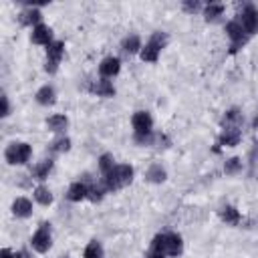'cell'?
<instances>
[{
    "mask_svg": "<svg viewBox=\"0 0 258 258\" xmlns=\"http://www.w3.org/2000/svg\"><path fill=\"white\" fill-rule=\"evenodd\" d=\"M12 214L16 218H28V216H32V202L28 198H16L12 202Z\"/></svg>",
    "mask_w": 258,
    "mask_h": 258,
    "instance_id": "cell-16",
    "label": "cell"
},
{
    "mask_svg": "<svg viewBox=\"0 0 258 258\" xmlns=\"http://www.w3.org/2000/svg\"><path fill=\"white\" fill-rule=\"evenodd\" d=\"M30 40L34 42V44H44V46H48L50 42H52V30H50V26H46V24H38V26H34L32 28V32H30Z\"/></svg>",
    "mask_w": 258,
    "mask_h": 258,
    "instance_id": "cell-11",
    "label": "cell"
},
{
    "mask_svg": "<svg viewBox=\"0 0 258 258\" xmlns=\"http://www.w3.org/2000/svg\"><path fill=\"white\" fill-rule=\"evenodd\" d=\"M60 258H69V256H60Z\"/></svg>",
    "mask_w": 258,
    "mask_h": 258,
    "instance_id": "cell-36",
    "label": "cell"
},
{
    "mask_svg": "<svg viewBox=\"0 0 258 258\" xmlns=\"http://www.w3.org/2000/svg\"><path fill=\"white\" fill-rule=\"evenodd\" d=\"M105 185L101 187V185H89V198L87 200H91V202H101L103 200V196H105Z\"/></svg>",
    "mask_w": 258,
    "mask_h": 258,
    "instance_id": "cell-30",
    "label": "cell"
},
{
    "mask_svg": "<svg viewBox=\"0 0 258 258\" xmlns=\"http://www.w3.org/2000/svg\"><path fill=\"white\" fill-rule=\"evenodd\" d=\"M181 252H183L181 236L175 232H163L151 240L145 258H167V256H179Z\"/></svg>",
    "mask_w": 258,
    "mask_h": 258,
    "instance_id": "cell-1",
    "label": "cell"
},
{
    "mask_svg": "<svg viewBox=\"0 0 258 258\" xmlns=\"http://www.w3.org/2000/svg\"><path fill=\"white\" fill-rule=\"evenodd\" d=\"M34 99H36L38 105H54V101H56V91H54V87L44 85V87H40V89L36 91Z\"/></svg>",
    "mask_w": 258,
    "mask_h": 258,
    "instance_id": "cell-18",
    "label": "cell"
},
{
    "mask_svg": "<svg viewBox=\"0 0 258 258\" xmlns=\"http://www.w3.org/2000/svg\"><path fill=\"white\" fill-rule=\"evenodd\" d=\"M181 6H183V10H185V12H198V10H202V4H200V2H196V0H194V2H191V0H185Z\"/></svg>",
    "mask_w": 258,
    "mask_h": 258,
    "instance_id": "cell-31",
    "label": "cell"
},
{
    "mask_svg": "<svg viewBox=\"0 0 258 258\" xmlns=\"http://www.w3.org/2000/svg\"><path fill=\"white\" fill-rule=\"evenodd\" d=\"M18 20H20V24H24V26H38L40 24V20H42V14H40V10L36 8V6H28V8H24L20 14H18Z\"/></svg>",
    "mask_w": 258,
    "mask_h": 258,
    "instance_id": "cell-13",
    "label": "cell"
},
{
    "mask_svg": "<svg viewBox=\"0 0 258 258\" xmlns=\"http://www.w3.org/2000/svg\"><path fill=\"white\" fill-rule=\"evenodd\" d=\"M121 48H123V52H127V54H135V52H141V38L137 36V34H129V36H125L123 38V42H121Z\"/></svg>",
    "mask_w": 258,
    "mask_h": 258,
    "instance_id": "cell-19",
    "label": "cell"
},
{
    "mask_svg": "<svg viewBox=\"0 0 258 258\" xmlns=\"http://www.w3.org/2000/svg\"><path fill=\"white\" fill-rule=\"evenodd\" d=\"M83 258H105V250H103L101 242H99V240H91V242L85 246Z\"/></svg>",
    "mask_w": 258,
    "mask_h": 258,
    "instance_id": "cell-24",
    "label": "cell"
},
{
    "mask_svg": "<svg viewBox=\"0 0 258 258\" xmlns=\"http://www.w3.org/2000/svg\"><path fill=\"white\" fill-rule=\"evenodd\" d=\"M89 198V185L85 181H75L69 185L67 189V200L71 202H81V200H87Z\"/></svg>",
    "mask_w": 258,
    "mask_h": 258,
    "instance_id": "cell-15",
    "label": "cell"
},
{
    "mask_svg": "<svg viewBox=\"0 0 258 258\" xmlns=\"http://www.w3.org/2000/svg\"><path fill=\"white\" fill-rule=\"evenodd\" d=\"M32 196H34V200L40 206H50L52 204V194H50V189L46 185H36L34 191H32Z\"/></svg>",
    "mask_w": 258,
    "mask_h": 258,
    "instance_id": "cell-25",
    "label": "cell"
},
{
    "mask_svg": "<svg viewBox=\"0 0 258 258\" xmlns=\"http://www.w3.org/2000/svg\"><path fill=\"white\" fill-rule=\"evenodd\" d=\"M252 129H254V131H258V113H256V117L252 119Z\"/></svg>",
    "mask_w": 258,
    "mask_h": 258,
    "instance_id": "cell-34",
    "label": "cell"
},
{
    "mask_svg": "<svg viewBox=\"0 0 258 258\" xmlns=\"http://www.w3.org/2000/svg\"><path fill=\"white\" fill-rule=\"evenodd\" d=\"M46 127L48 131H54V133H64V129L69 127V119L64 115H50L46 119Z\"/></svg>",
    "mask_w": 258,
    "mask_h": 258,
    "instance_id": "cell-20",
    "label": "cell"
},
{
    "mask_svg": "<svg viewBox=\"0 0 258 258\" xmlns=\"http://www.w3.org/2000/svg\"><path fill=\"white\" fill-rule=\"evenodd\" d=\"M32 155V147L24 141H12L4 149V159L8 165H24Z\"/></svg>",
    "mask_w": 258,
    "mask_h": 258,
    "instance_id": "cell-4",
    "label": "cell"
},
{
    "mask_svg": "<svg viewBox=\"0 0 258 258\" xmlns=\"http://www.w3.org/2000/svg\"><path fill=\"white\" fill-rule=\"evenodd\" d=\"M242 123H244V115L236 107L228 109L222 117V127H242Z\"/></svg>",
    "mask_w": 258,
    "mask_h": 258,
    "instance_id": "cell-17",
    "label": "cell"
},
{
    "mask_svg": "<svg viewBox=\"0 0 258 258\" xmlns=\"http://www.w3.org/2000/svg\"><path fill=\"white\" fill-rule=\"evenodd\" d=\"M240 169H242V159H240V157H230V159L224 163L226 175H236Z\"/></svg>",
    "mask_w": 258,
    "mask_h": 258,
    "instance_id": "cell-29",
    "label": "cell"
},
{
    "mask_svg": "<svg viewBox=\"0 0 258 258\" xmlns=\"http://www.w3.org/2000/svg\"><path fill=\"white\" fill-rule=\"evenodd\" d=\"M69 149H71V139L64 137V135L50 143V151H54V153H62V151H69Z\"/></svg>",
    "mask_w": 258,
    "mask_h": 258,
    "instance_id": "cell-28",
    "label": "cell"
},
{
    "mask_svg": "<svg viewBox=\"0 0 258 258\" xmlns=\"http://www.w3.org/2000/svg\"><path fill=\"white\" fill-rule=\"evenodd\" d=\"M62 54H64V42L62 40H52L46 46V64H44V71L48 75H54L58 71V64H60Z\"/></svg>",
    "mask_w": 258,
    "mask_h": 258,
    "instance_id": "cell-7",
    "label": "cell"
},
{
    "mask_svg": "<svg viewBox=\"0 0 258 258\" xmlns=\"http://www.w3.org/2000/svg\"><path fill=\"white\" fill-rule=\"evenodd\" d=\"M131 125H133V139L137 137H145L149 133H153V119L147 111H135L131 117Z\"/></svg>",
    "mask_w": 258,
    "mask_h": 258,
    "instance_id": "cell-9",
    "label": "cell"
},
{
    "mask_svg": "<svg viewBox=\"0 0 258 258\" xmlns=\"http://www.w3.org/2000/svg\"><path fill=\"white\" fill-rule=\"evenodd\" d=\"M2 117H8L10 115V103H8V95H2Z\"/></svg>",
    "mask_w": 258,
    "mask_h": 258,
    "instance_id": "cell-32",
    "label": "cell"
},
{
    "mask_svg": "<svg viewBox=\"0 0 258 258\" xmlns=\"http://www.w3.org/2000/svg\"><path fill=\"white\" fill-rule=\"evenodd\" d=\"M236 20L240 22V26L244 28V32H246L248 36H252V34L258 32V8H256V6L246 4V6L242 8V12L238 14Z\"/></svg>",
    "mask_w": 258,
    "mask_h": 258,
    "instance_id": "cell-8",
    "label": "cell"
},
{
    "mask_svg": "<svg viewBox=\"0 0 258 258\" xmlns=\"http://www.w3.org/2000/svg\"><path fill=\"white\" fill-rule=\"evenodd\" d=\"M0 258H16V256H14V254H12L8 248H4V250L0 252Z\"/></svg>",
    "mask_w": 258,
    "mask_h": 258,
    "instance_id": "cell-33",
    "label": "cell"
},
{
    "mask_svg": "<svg viewBox=\"0 0 258 258\" xmlns=\"http://www.w3.org/2000/svg\"><path fill=\"white\" fill-rule=\"evenodd\" d=\"M121 71V60L117 56H105L99 64V73L103 79H111Z\"/></svg>",
    "mask_w": 258,
    "mask_h": 258,
    "instance_id": "cell-12",
    "label": "cell"
},
{
    "mask_svg": "<svg viewBox=\"0 0 258 258\" xmlns=\"http://www.w3.org/2000/svg\"><path fill=\"white\" fill-rule=\"evenodd\" d=\"M113 167H115V159H113V155H111V153H103V155L99 157V169H101V173L107 175Z\"/></svg>",
    "mask_w": 258,
    "mask_h": 258,
    "instance_id": "cell-27",
    "label": "cell"
},
{
    "mask_svg": "<svg viewBox=\"0 0 258 258\" xmlns=\"http://www.w3.org/2000/svg\"><path fill=\"white\" fill-rule=\"evenodd\" d=\"M165 177H167V173L159 163L149 165V169L145 171V179L151 181V183H161V181H165Z\"/></svg>",
    "mask_w": 258,
    "mask_h": 258,
    "instance_id": "cell-22",
    "label": "cell"
},
{
    "mask_svg": "<svg viewBox=\"0 0 258 258\" xmlns=\"http://www.w3.org/2000/svg\"><path fill=\"white\" fill-rule=\"evenodd\" d=\"M14 256H16V258H28V254H26V252H16Z\"/></svg>",
    "mask_w": 258,
    "mask_h": 258,
    "instance_id": "cell-35",
    "label": "cell"
},
{
    "mask_svg": "<svg viewBox=\"0 0 258 258\" xmlns=\"http://www.w3.org/2000/svg\"><path fill=\"white\" fill-rule=\"evenodd\" d=\"M222 14H224V4L212 2V4H208V6L204 8V18H206V22H214V20H218Z\"/></svg>",
    "mask_w": 258,
    "mask_h": 258,
    "instance_id": "cell-26",
    "label": "cell"
},
{
    "mask_svg": "<svg viewBox=\"0 0 258 258\" xmlns=\"http://www.w3.org/2000/svg\"><path fill=\"white\" fill-rule=\"evenodd\" d=\"M242 139V131L240 127H224L220 137H218V145H224V147H234L238 145Z\"/></svg>",
    "mask_w": 258,
    "mask_h": 258,
    "instance_id": "cell-10",
    "label": "cell"
},
{
    "mask_svg": "<svg viewBox=\"0 0 258 258\" xmlns=\"http://www.w3.org/2000/svg\"><path fill=\"white\" fill-rule=\"evenodd\" d=\"M165 44H167V34L161 32V30L153 32V34L149 36V40L145 42V46L141 48V52H139L141 60H143V62H155V60L159 58L161 48H165Z\"/></svg>",
    "mask_w": 258,
    "mask_h": 258,
    "instance_id": "cell-3",
    "label": "cell"
},
{
    "mask_svg": "<svg viewBox=\"0 0 258 258\" xmlns=\"http://www.w3.org/2000/svg\"><path fill=\"white\" fill-rule=\"evenodd\" d=\"M133 181V167L127 163H115V167L105 175V189L115 191Z\"/></svg>",
    "mask_w": 258,
    "mask_h": 258,
    "instance_id": "cell-2",
    "label": "cell"
},
{
    "mask_svg": "<svg viewBox=\"0 0 258 258\" xmlns=\"http://www.w3.org/2000/svg\"><path fill=\"white\" fill-rule=\"evenodd\" d=\"M30 246L38 254H44V252L50 250V246H52V230H50V224L48 222H42L38 226V230L30 238Z\"/></svg>",
    "mask_w": 258,
    "mask_h": 258,
    "instance_id": "cell-5",
    "label": "cell"
},
{
    "mask_svg": "<svg viewBox=\"0 0 258 258\" xmlns=\"http://www.w3.org/2000/svg\"><path fill=\"white\" fill-rule=\"evenodd\" d=\"M226 34H228V38H230V52H232V54L238 52V50L248 42V38H250V36L244 32V28L240 26V22H238L236 18L226 24Z\"/></svg>",
    "mask_w": 258,
    "mask_h": 258,
    "instance_id": "cell-6",
    "label": "cell"
},
{
    "mask_svg": "<svg viewBox=\"0 0 258 258\" xmlns=\"http://www.w3.org/2000/svg\"><path fill=\"white\" fill-rule=\"evenodd\" d=\"M220 218H222L226 224H230V226L240 224V212H238L234 206H224V208L220 210Z\"/></svg>",
    "mask_w": 258,
    "mask_h": 258,
    "instance_id": "cell-23",
    "label": "cell"
},
{
    "mask_svg": "<svg viewBox=\"0 0 258 258\" xmlns=\"http://www.w3.org/2000/svg\"><path fill=\"white\" fill-rule=\"evenodd\" d=\"M89 91L97 97H115V87L111 81L107 79H99V81H93L89 85Z\"/></svg>",
    "mask_w": 258,
    "mask_h": 258,
    "instance_id": "cell-14",
    "label": "cell"
},
{
    "mask_svg": "<svg viewBox=\"0 0 258 258\" xmlns=\"http://www.w3.org/2000/svg\"><path fill=\"white\" fill-rule=\"evenodd\" d=\"M50 169H52V159H44V161H40V163H36L34 167H32V177L34 179H38V181H44L46 177H48V173H50Z\"/></svg>",
    "mask_w": 258,
    "mask_h": 258,
    "instance_id": "cell-21",
    "label": "cell"
}]
</instances>
